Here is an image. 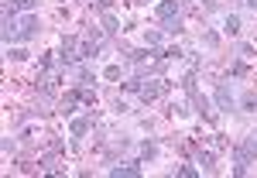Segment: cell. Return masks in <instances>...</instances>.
Listing matches in <instances>:
<instances>
[{"label":"cell","mask_w":257,"mask_h":178,"mask_svg":"<svg viewBox=\"0 0 257 178\" xmlns=\"http://www.w3.org/2000/svg\"><path fill=\"white\" fill-rule=\"evenodd\" d=\"M110 175L113 178H134V175H141V164H117V168H110Z\"/></svg>","instance_id":"cell-2"},{"label":"cell","mask_w":257,"mask_h":178,"mask_svg":"<svg viewBox=\"0 0 257 178\" xmlns=\"http://www.w3.org/2000/svg\"><path fill=\"white\" fill-rule=\"evenodd\" d=\"M226 31H230V35H237V31H240V18L230 14V18H226Z\"/></svg>","instance_id":"cell-6"},{"label":"cell","mask_w":257,"mask_h":178,"mask_svg":"<svg viewBox=\"0 0 257 178\" xmlns=\"http://www.w3.org/2000/svg\"><path fill=\"white\" fill-rule=\"evenodd\" d=\"M86 130H89V123H86V120H72V134H76V137H82Z\"/></svg>","instance_id":"cell-5"},{"label":"cell","mask_w":257,"mask_h":178,"mask_svg":"<svg viewBox=\"0 0 257 178\" xmlns=\"http://www.w3.org/2000/svg\"><path fill=\"white\" fill-rule=\"evenodd\" d=\"M216 103H219V110H233V93H230L226 86H219L216 89Z\"/></svg>","instance_id":"cell-3"},{"label":"cell","mask_w":257,"mask_h":178,"mask_svg":"<svg viewBox=\"0 0 257 178\" xmlns=\"http://www.w3.org/2000/svg\"><path fill=\"white\" fill-rule=\"evenodd\" d=\"M38 0H11V11H31Z\"/></svg>","instance_id":"cell-4"},{"label":"cell","mask_w":257,"mask_h":178,"mask_svg":"<svg viewBox=\"0 0 257 178\" xmlns=\"http://www.w3.org/2000/svg\"><path fill=\"white\" fill-rule=\"evenodd\" d=\"M103 24H106V31H110V35H117V18H110V14H106V18H103Z\"/></svg>","instance_id":"cell-7"},{"label":"cell","mask_w":257,"mask_h":178,"mask_svg":"<svg viewBox=\"0 0 257 178\" xmlns=\"http://www.w3.org/2000/svg\"><path fill=\"white\" fill-rule=\"evenodd\" d=\"M11 59L21 62V59H28V52H24V48H14V52H11Z\"/></svg>","instance_id":"cell-10"},{"label":"cell","mask_w":257,"mask_h":178,"mask_svg":"<svg viewBox=\"0 0 257 178\" xmlns=\"http://www.w3.org/2000/svg\"><path fill=\"white\" fill-rule=\"evenodd\" d=\"M199 164H202V168L209 171V168H213V154H199Z\"/></svg>","instance_id":"cell-9"},{"label":"cell","mask_w":257,"mask_h":178,"mask_svg":"<svg viewBox=\"0 0 257 178\" xmlns=\"http://www.w3.org/2000/svg\"><path fill=\"white\" fill-rule=\"evenodd\" d=\"M148 45H161V35H158V31H148Z\"/></svg>","instance_id":"cell-11"},{"label":"cell","mask_w":257,"mask_h":178,"mask_svg":"<svg viewBox=\"0 0 257 178\" xmlns=\"http://www.w3.org/2000/svg\"><path fill=\"white\" fill-rule=\"evenodd\" d=\"M38 35V18H24L21 24H14V41H31Z\"/></svg>","instance_id":"cell-1"},{"label":"cell","mask_w":257,"mask_h":178,"mask_svg":"<svg viewBox=\"0 0 257 178\" xmlns=\"http://www.w3.org/2000/svg\"><path fill=\"white\" fill-rule=\"evenodd\" d=\"M254 106H257V96H254V93H247V96H243V110H254Z\"/></svg>","instance_id":"cell-8"},{"label":"cell","mask_w":257,"mask_h":178,"mask_svg":"<svg viewBox=\"0 0 257 178\" xmlns=\"http://www.w3.org/2000/svg\"><path fill=\"white\" fill-rule=\"evenodd\" d=\"M247 4H250V7H254V11H257V0H247Z\"/></svg>","instance_id":"cell-12"}]
</instances>
